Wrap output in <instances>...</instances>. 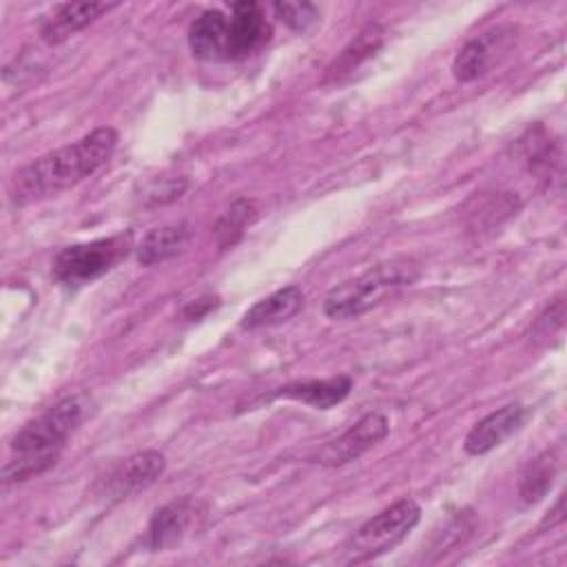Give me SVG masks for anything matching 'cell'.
I'll return each instance as SVG.
<instances>
[{
	"label": "cell",
	"mask_w": 567,
	"mask_h": 567,
	"mask_svg": "<svg viewBox=\"0 0 567 567\" xmlns=\"http://www.w3.org/2000/svg\"><path fill=\"white\" fill-rule=\"evenodd\" d=\"M115 144L117 131L111 126H100L73 144L44 153L13 175L9 186L11 202L24 206L75 186L106 164L115 151Z\"/></svg>",
	"instance_id": "1"
},
{
	"label": "cell",
	"mask_w": 567,
	"mask_h": 567,
	"mask_svg": "<svg viewBox=\"0 0 567 567\" xmlns=\"http://www.w3.org/2000/svg\"><path fill=\"white\" fill-rule=\"evenodd\" d=\"M89 403L86 394H73L29 421L11 439L13 456L2 467V483H20L55 465L66 439L82 423Z\"/></svg>",
	"instance_id": "2"
},
{
	"label": "cell",
	"mask_w": 567,
	"mask_h": 567,
	"mask_svg": "<svg viewBox=\"0 0 567 567\" xmlns=\"http://www.w3.org/2000/svg\"><path fill=\"white\" fill-rule=\"evenodd\" d=\"M416 279L419 266L412 259H392L377 264L363 275L334 286L323 299V312L330 319L359 317L390 292L412 286Z\"/></svg>",
	"instance_id": "3"
},
{
	"label": "cell",
	"mask_w": 567,
	"mask_h": 567,
	"mask_svg": "<svg viewBox=\"0 0 567 567\" xmlns=\"http://www.w3.org/2000/svg\"><path fill=\"white\" fill-rule=\"evenodd\" d=\"M131 250V233H117L86 244L66 246L53 259V277L64 286L91 284L115 268L122 259H126Z\"/></svg>",
	"instance_id": "4"
},
{
	"label": "cell",
	"mask_w": 567,
	"mask_h": 567,
	"mask_svg": "<svg viewBox=\"0 0 567 567\" xmlns=\"http://www.w3.org/2000/svg\"><path fill=\"white\" fill-rule=\"evenodd\" d=\"M421 507L412 498H401L365 520L346 545L343 563L357 565L372 560L399 545L419 523Z\"/></svg>",
	"instance_id": "5"
},
{
	"label": "cell",
	"mask_w": 567,
	"mask_h": 567,
	"mask_svg": "<svg viewBox=\"0 0 567 567\" xmlns=\"http://www.w3.org/2000/svg\"><path fill=\"white\" fill-rule=\"evenodd\" d=\"M164 467H166V461L162 452L157 450L135 452L106 472V476L100 481V494L109 501L126 498L153 485L162 476Z\"/></svg>",
	"instance_id": "6"
},
{
	"label": "cell",
	"mask_w": 567,
	"mask_h": 567,
	"mask_svg": "<svg viewBox=\"0 0 567 567\" xmlns=\"http://www.w3.org/2000/svg\"><path fill=\"white\" fill-rule=\"evenodd\" d=\"M388 430L390 425L383 414L368 412L354 425H350L341 436L323 445V450L319 452V463L334 467V465H346L350 461H357L361 454H365L370 447L383 441Z\"/></svg>",
	"instance_id": "7"
},
{
	"label": "cell",
	"mask_w": 567,
	"mask_h": 567,
	"mask_svg": "<svg viewBox=\"0 0 567 567\" xmlns=\"http://www.w3.org/2000/svg\"><path fill=\"white\" fill-rule=\"evenodd\" d=\"M270 40V24L266 22L264 9L252 2H235L230 7L226 44H228V62L244 60L259 51Z\"/></svg>",
	"instance_id": "8"
},
{
	"label": "cell",
	"mask_w": 567,
	"mask_h": 567,
	"mask_svg": "<svg viewBox=\"0 0 567 567\" xmlns=\"http://www.w3.org/2000/svg\"><path fill=\"white\" fill-rule=\"evenodd\" d=\"M527 419V408L520 403H507L487 416H483L465 436V452L472 456H481L498 447L505 439H509Z\"/></svg>",
	"instance_id": "9"
},
{
	"label": "cell",
	"mask_w": 567,
	"mask_h": 567,
	"mask_svg": "<svg viewBox=\"0 0 567 567\" xmlns=\"http://www.w3.org/2000/svg\"><path fill=\"white\" fill-rule=\"evenodd\" d=\"M197 509L199 505L193 498H179L159 507L148 523V532H146L148 547L153 551H164L175 547L186 536L188 527L195 523Z\"/></svg>",
	"instance_id": "10"
},
{
	"label": "cell",
	"mask_w": 567,
	"mask_h": 567,
	"mask_svg": "<svg viewBox=\"0 0 567 567\" xmlns=\"http://www.w3.org/2000/svg\"><path fill=\"white\" fill-rule=\"evenodd\" d=\"M228 16L219 9H208L188 27V44L195 58L206 62H228Z\"/></svg>",
	"instance_id": "11"
},
{
	"label": "cell",
	"mask_w": 567,
	"mask_h": 567,
	"mask_svg": "<svg viewBox=\"0 0 567 567\" xmlns=\"http://www.w3.org/2000/svg\"><path fill=\"white\" fill-rule=\"evenodd\" d=\"M303 306V290L299 286H286L275 290L272 295L259 299L252 303L244 317H241V328L244 330H257V328H270L286 323L292 319Z\"/></svg>",
	"instance_id": "12"
},
{
	"label": "cell",
	"mask_w": 567,
	"mask_h": 567,
	"mask_svg": "<svg viewBox=\"0 0 567 567\" xmlns=\"http://www.w3.org/2000/svg\"><path fill=\"white\" fill-rule=\"evenodd\" d=\"M507 33H509V29L498 27L489 33L467 40L454 58V64H452L454 78L458 82H472V80L481 78L492 66L494 51L501 49V44L507 40Z\"/></svg>",
	"instance_id": "13"
},
{
	"label": "cell",
	"mask_w": 567,
	"mask_h": 567,
	"mask_svg": "<svg viewBox=\"0 0 567 567\" xmlns=\"http://www.w3.org/2000/svg\"><path fill=\"white\" fill-rule=\"evenodd\" d=\"M115 2H66L55 9L51 18H47L40 27V33L47 42L55 44L78 33L86 24H91L102 13L111 11Z\"/></svg>",
	"instance_id": "14"
},
{
	"label": "cell",
	"mask_w": 567,
	"mask_h": 567,
	"mask_svg": "<svg viewBox=\"0 0 567 567\" xmlns=\"http://www.w3.org/2000/svg\"><path fill=\"white\" fill-rule=\"evenodd\" d=\"M190 237H193V230L186 221L153 228L135 246L137 261L142 266H155V264L168 261L186 250V246L190 244Z\"/></svg>",
	"instance_id": "15"
},
{
	"label": "cell",
	"mask_w": 567,
	"mask_h": 567,
	"mask_svg": "<svg viewBox=\"0 0 567 567\" xmlns=\"http://www.w3.org/2000/svg\"><path fill=\"white\" fill-rule=\"evenodd\" d=\"M350 390H352V379L348 374H339L330 379H310V381H297V383L284 385L275 392V396L295 399L317 410H328L341 403L350 394Z\"/></svg>",
	"instance_id": "16"
},
{
	"label": "cell",
	"mask_w": 567,
	"mask_h": 567,
	"mask_svg": "<svg viewBox=\"0 0 567 567\" xmlns=\"http://www.w3.org/2000/svg\"><path fill=\"white\" fill-rule=\"evenodd\" d=\"M383 42V31L381 27L372 24L368 29H363L334 60V64L328 69V80L339 82L343 75L352 73L363 60H368L370 55H374V51L381 47Z\"/></svg>",
	"instance_id": "17"
},
{
	"label": "cell",
	"mask_w": 567,
	"mask_h": 567,
	"mask_svg": "<svg viewBox=\"0 0 567 567\" xmlns=\"http://www.w3.org/2000/svg\"><path fill=\"white\" fill-rule=\"evenodd\" d=\"M554 476H556V458L551 452H545L534 461H529V465L520 476V487H518L523 503L540 501L551 487Z\"/></svg>",
	"instance_id": "18"
},
{
	"label": "cell",
	"mask_w": 567,
	"mask_h": 567,
	"mask_svg": "<svg viewBox=\"0 0 567 567\" xmlns=\"http://www.w3.org/2000/svg\"><path fill=\"white\" fill-rule=\"evenodd\" d=\"M252 213H255V208H252V202H248V199H237L235 204H230V208L215 224L217 244L221 248L233 246L241 237L246 224L252 219Z\"/></svg>",
	"instance_id": "19"
},
{
	"label": "cell",
	"mask_w": 567,
	"mask_h": 567,
	"mask_svg": "<svg viewBox=\"0 0 567 567\" xmlns=\"http://www.w3.org/2000/svg\"><path fill=\"white\" fill-rule=\"evenodd\" d=\"M275 13L295 31H308L319 20V9L310 2H275Z\"/></svg>",
	"instance_id": "20"
},
{
	"label": "cell",
	"mask_w": 567,
	"mask_h": 567,
	"mask_svg": "<svg viewBox=\"0 0 567 567\" xmlns=\"http://www.w3.org/2000/svg\"><path fill=\"white\" fill-rule=\"evenodd\" d=\"M188 182L184 177L175 179V177H166V179H155L148 184V188L144 190V202L148 206H157V204H168L177 197H182V193L186 190Z\"/></svg>",
	"instance_id": "21"
},
{
	"label": "cell",
	"mask_w": 567,
	"mask_h": 567,
	"mask_svg": "<svg viewBox=\"0 0 567 567\" xmlns=\"http://www.w3.org/2000/svg\"><path fill=\"white\" fill-rule=\"evenodd\" d=\"M563 319H565V301L556 299L551 306L545 308L543 315H538V319L534 321V334H554L556 330L563 328Z\"/></svg>",
	"instance_id": "22"
},
{
	"label": "cell",
	"mask_w": 567,
	"mask_h": 567,
	"mask_svg": "<svg viewBox=\"0 0 567 567\" xmlns=\"http://www.w3.org/2000/svg\"><path fill=\"white\" fill-rule=\"evenodd\" d=\"M219 306V299L217 297H202L197 301H190L186 308H184V317L186 319H202L204 315H208L210 310H215Z\"/></svg>",
	"instance_id": "23"
}]
</instances>
